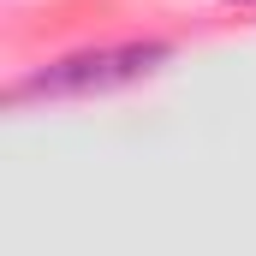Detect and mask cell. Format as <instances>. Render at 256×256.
<instances>
[{
  "mask_svg": "<svg viewBox=\"0 0 256 256\" xmlns=\"http://www.w3.org/2000/svg\"><path fill=\"white\" fill-rule=\"evenodd\" d=\"M167 42H114V48H78L66 60L30 66L24 78L6 84V102H30V96H96V90H120L149 78L155 66L167 60Z\"/></svg>",
  "mask_w": 256,
  "mask_h": 256,
  "instance_id": "obj_1",
  "label": "cell"
}]
</instances>
